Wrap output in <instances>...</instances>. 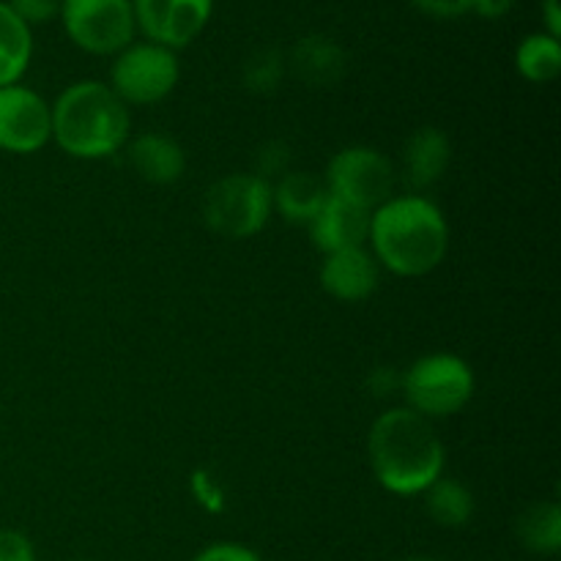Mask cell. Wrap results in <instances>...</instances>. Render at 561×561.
I'll list each match as a JSON object with an SVG mask.
<instances>
[{"label":"cell","instance_id":"1","mask_svg":"<svg viewBox=\"0 0 561 561\" xmlns=\"http://www.w3.org/2000/svg\"><path fill=\"white\" fill-rule=\"evenodd\" d=\"M444 444L431 420L398 405L378 416L367 433L373 477L394 496H422L444 477Z\"/></svg>","mask_w":561,"mask_h":561},{"label":"cell","instance_id":"2","mask_svg":"<svg viewBox=\"0 0 561 561\" xmlns=\"http://www.w3.org/2000/svg\"><path fill=\"white\" fill-rule=\"evenodd\" d=\"M367 241L381 268L398 277H425L447 257L449 225L425 195H398L370 214Z\"/></svg>","mask_w":561,"mask_h":561},{"label":"cell","instance_id":"3","mask_svg":"<svg viewBox=\"0 0 561 561\" xmlns=\"http://www.w3.org/2000/svg\"><path fill=\"white\" fill-rule=\"evenodd\" d=\"M53 142L66 157H115L129 142V107L102 80H80L66 85L53 104Z\"/></svg>","mask_w":561,"mask_h":561},{"label":"cell","instance_id":"4","mask_svg":"<svg viewBox=\"0 0 561 561\" xmlns=\"http://www.w3.org/2000/svg\"><path fill=\"white\" fill-rule=\"evenodd\" d=\"M400 392L405 409L425 420H447L460 414L474 398V370L455 354L420 356L409 370L400 373Z\"/></svg>","mask_w":561,"mask_h":561},{"label":"cell","instance_id":"5","mask_svg":"<svg viewBox=\"0 0 561 561\" xmlns=\"http://www.w3.org/2000/svg\"><path fill=\"white\" fill-rule=\"evenodd\" d=\"M274 214L272 184L255 173H230L203 197V222L222 239H252Z\"/></svg>","mask_w":561,"mask_h":561},{"label":"cell","instance_id":"6","mask_svg":"<svg viewBox=\"0 0 561 561\" xmlns=\"http://www.w3.org/2000/svg\"><path fill=\"white\" fill-rule=\"evenodd\" d=\"M179 80V53L142 38L115 55L107 85L126 107H148V104H159L162 99H168Z\"/></svg>","mask_w":561,"mask_h":561},{"label":"cell","instance_id":"7","mask_svg":"<svg viewBox=\"0 0 561 561\" xmlns=\"http://www.w3.org/2000/svg\"><path fill=\"white\" fill-rule=\"evenodd\" d=\"M58 20L77 49L99 58H115L137 36L131 0H64Z\"/></svg>","mask_w":561,"mask_h":561},{"label":"cell","instance_id":"8","mask_svg":"<svg viewBox=\"0 0 561 561\" xmlns=\"http://www.w3.org/2000/svg\"><path fill=\"white\" fill-rule=\"evenodd\" d=\"M323 181H327L329 195L373 214L389 197H394L398 175H394L392 159L378 148L348 146L329 159Z\"/></svg>","mask_w":561,"mask_h":561},{"label":"cell","instance_id":"9","mask_svg":"<svg viewBox=\"0 0 561 561\" xmlns=\"http://www.w3.org/2000/svg\"><path fill=\"white\" fill-rule=\"evenodd\" d=\"M53 140V113L49 102L33 88H0V151L27 157L42 151Z\"/></svg>","mask_w":561,"mask_h":561},{"label":"cell","instance_id":"10","mask_svg":"<svg viewBox=\"0 0 561 561\" xmlns=\"http://www.w3.org/2000/svg\"><path fill=\"white\" fill-rule=\"evenodd\" d=\"M137 33L146 42L179 49L190 47L211 22L214 0H131Z\"/></svg>","mask_w":561,"mask_h":561},{"label":"cell","instance_id":"11","mask_svg":"<svg viewBox=\"0 0 561 561\" xmlns=\"http://www.w3.org/2000/svg\"><path fill=\"white\" fill-rule=\"evenodd\" d=\"M381 266L367 247L323 255L321 288L343 305H356L376 294Z\"/></svg>","mask_w":561,"mask_h":561},{"label":"cell","instance_id":"12","mask_svg":"<svg viewBox=\"0 0 561 561\" xmlns=\"http://www.w3.org/2000/svg\"><path fill=\"white\" fill-rule=\"evenodd\" d=\"M307 230H310V239L312 244H316V250H321L323 255L354 250V247L367 244L370 211L356 208L351 206V203L337 201V197L329 195V201L323 203L321 211L312 217V222L307 225Z\"/></svg>","mask_w":561,"mask_h":561},{"label":"cell","instance_id":"13","mask_svg":"<svg viewBox=\"0 0 561 561\" xmlns=\"http://www.w3.org/2000/svg\"><path fill=\"white\" fill-rule=\"evenodd\" d=\"M288 69L310 88H329L340 82L348 69V55L334 38L312 33L299 38L285 58Z\"/></svg>","mask_w":561,"mask_h":561},{"label":"cell","instance_id":"14","mask_svg":"<svg viewBox=\"0 0 561 561\" xmlns=\"http://www.w3.org/2000/svg\"><path fill=\"white\" fill-rule=\"evenodd\" d=\"M126 159L142 181L157 186L175 184L186 170V153L173 137L146 131L126 142Z\"/></svg>","mask_w":561,"mask_h":561},{"label":"cell","instance_id":"15","mask_svg":"<svg viewBox=\"0 0 561 561\" xmlns=\"http://www.w3.org/2000/svg\"><path fill=\"white\" fill-rule=\"evenodd\" d=\"M449 162H453V142H449L447 131L436 129V126H422V129H416L405 140V181L416 192L431 190L433 184H438L444 179V173H447Z\"/></svg>","mask_w":561,"mask_h":561},{"label":"cell","instance_id":"16","mask_svg":"<svg viewBox=\"0 0 561 561\" xmlns=\"http://www.w3.org/2000/svg\"><path fill=\"white\" fill-rule=\"evenodd\" d=\"M329 201V190L323 175L307 173V170H288L277 184H272L274 211L290 225H310L312 217Z\"/></svg>","mask_w":561,"mask_h":561},{"label":"cell","instance_id":"17","mask_svg":"<svg viewBox=\"0 0 561 561\" xmlns=\"http://www.w3.org/2000/svg\"><path fill=\"white\" fill-rule=\"evenodd\" d=\"M33 60V27L0 0V88L16 85Z\"/></svg>","mask_w":561,"mask_h":561},{"label":"cell","instance_id":"18","mask_svg":"<svg viewBox=\"0 0 561 561\" xmlns=\"http://www.w3.org/2000/svg\"><path fill=\"white\" fill-rule=\"evenodd\" d=\"M515 535L535 557H557L561 551V507L557 502H535L518 515Z\"/></svg>","mask_w":561,"mask_h":561},{"label":"cell","instance_id":"19","mask_svg":"<svg viewBox=\"0 0 561 561\" xmlns=\"http://www.w3.org/2000/svg\"><path fill=\"white\" fill-rule=\"evenodd\" d=\"M422 496H425V513L442 529H463L474 515V496L463 482L453 477H438Z\"/></svg>","mask_w":561,"mask_h":561},{"label":"cell","instance_id":"20","mask_svg":"<svg viewBox=\"0 0 561 561\" xmlns=\"http://www.w3.org/2000/svg\"><path fill=\"white\" fill-rule=\"evenodd\" d=\"M515 69L526 82L548 85L561 71V38L546 31L529 33L515 49Z\"/></svg>","mask_w":561,"mask_h":561},{"label":"cell","instance_id":"21","mask_svg":"<svg viewBox=\"0 0 561 561\" xmlns=\"http://www.w3.org/2000/svg\"><path fill=\"white\" fill-rule=\"evenodd\" d=\"M285 71H288L285 55L274 47H261L241 66V82L252 93H272L279 88Z\"/></svg>","mask_w":561,"mask_h":561},{"label":"cell","instance_id":"22","mask_svg":"<svg viewBox=\"0 0 561 561\" xmlns=\"http://www.w3.org/2000/svg\"><path fill=\"white\" fill-rule=\"evenodd\" d=\"M288 170H290V148L285 146V142L272 140V142H266L261 151H257V157H255L257 179H263L272 184V179H283Z\"/></svg>","mask_w":561,"mask_h":561},{"label":"cell","instance_id":"23","mask_svg":"<svg viewBox=\"0 0 561 561\" xmlns=\"http://www.w3.org/2000/svg\"><path fill=\"white\" fill-rule=\"evenodd\" d=\"M5 5H9L27 27H33L58 20L64 0H5Z\"/></svg>","mask_w":561,"mask_h":561},{"label":"cell","instance_id":"24","mask_svg":"<svg viewBox=\"0 0 561 561\" xmlns=\"http://www.w3.org/2000/svg\"><path fill=\"white\" fill-rule=\"evenodd\" d=\"M192 561H263L261 553L252 551L244 542H211L195 553Z\"/></svg>","mask_w":561,"mask_h":561},{"label":"cell","instance_id":"25","mask_svg":"<svg viewBox=\"0 0 561 561\" xmlns=\"http://www.w3.org/2000/svg\"><path fill=\"white\" fill-rule=\"evenodd\" d=\"M0 561H36V546L16 529H0Z\"/></svg>","mask_w":561,"mask_h":561},{"label":"cell","instance_id":"26","mask_svg":"<svg viewBox=\"0 0 561 561\" xmlns=\"http://www.w3.org/2000/svg\"><path fill=\"white\" fill-rule=\"evenodd\" d=\"M192 493H195V499L208 510V513H219V510L225 507L222 488L217 485V480H214L208 471H195V474H192Z\"/></svg>","mask_w":561,"mask_h":561},{"label":"cell","instance_id":"27","mask_svg":"<svg viewBox=\"0 0 561 561\" xmlns=\"http://www.w3.org/2000/svg\"><path fill=\"white\" fill-rule=\"evenodd\" d=\"M411 5L433 20H458L471 11V0H411Z\"/></svg>","mask_w":561,"mask_h":561},{"label":"cell","instance_id":"28","mask_svg":"<svg viewBox=\"0 0 561 561\" xmlns=\"http://www.w3.org/2000/svg\"><path fill=\"white\" fill-rule=\"evenodd\" d=\"M367 387H370L378 398L400 392V373L392 370V367H378V370H373V376L367 378Z\"/></svg>","mask_w":561,"mask_h":561},{"label":"cell","instance_id":"29","mask_svg":"<svg viewBox=\"0 0 561 561\" xmlns=\"http://www.w3.org/2000/svg\"><path fill=\"white\" fill-rule=\"evenodd\" d=\"M515 0H471V11L482 20H502L513 11Z\"/></svg>","mask_w":561,"mask_h":561},{"label":"cell","instance_id":"30","mask_svg":"<svg viewBox=\"0 0 561 561\" xmlns=\"http://www.w3.org/2000/svg\"><path fill=\"white\" fill-rule=\"evenodd\" d=\"M542 31L561 38V0H540Z\"/></svg>","mask_w":561,"mask_h":561},{"label":"cell","instance_id":"31","mask_svg":"<svg viewBox=\"0 0 561 561\" xmlns=\"http://www.w3.org/2000/svg\"><path fill=\"white\" fill-rule=\"evenodd\" d=\"M403 561H438V559H431V557H411V559H403Z\"/></svg>","mask_w":561,"mask_h":561}]
</instances>
